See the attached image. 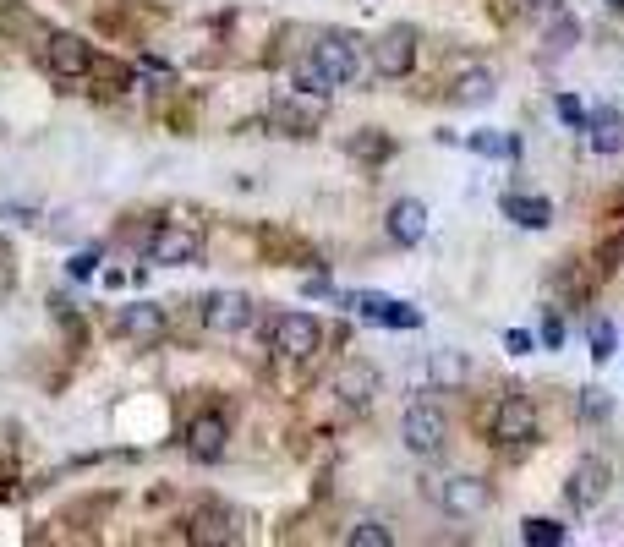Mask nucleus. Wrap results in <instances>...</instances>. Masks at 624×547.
I'll list each match as a JSON object with an SVG mask.
<instances>
[{"label": "nucleus", "instance_id": "obj_1", "mask_svg": "<svg viewBox=\"0 0 624 547\" xmlns=\"http://www.w3.org/2000/svg\"><path fill=\"white\" fill-rule=\"evenodd\" d=\"M269 345L285 356V362H307V356L323 345V329H318L312 312H280L274 329H269Z\"/></svg>", "mask_w": 624, "mask_h": 547}, {"label": "nucleus", "instance_id": "obj_24", "mask_svg": "<svg viewBox=\"0 0 624 547\" xmlns=\"http://www.w3.org/2000/svg\"><path fill=\"white\" fill-rule=\"evenodd\" d=\"M351 547H389L395 542V531L389 526H378V520H362V526H351V537H345Z\"/></svg>", "mask_w": 624, "mask_h": 547}, {"label": "nucleus", "instance_id": "obj_21", "mask_svg": "<svg viewBox=\"0 0 624 547\" xmlns=\"http://www.w3.org/2000/svg\"><path fill=\"white\" fill-rule=\"evenodd\" d=\"M427 378H433V383H449V389H455V383L471 378V362H466L460 351H438L433 362H427Z\"/></svg>", "mask_w": 624, "mask_h": 547}, {"label": "nucleus", "instance_id": "obj_4", "mask_svg": "<svg viewBox=\"0 0 624 547\" xmlns=\"http://www.w3.org/2000/svg\"><path fill=\"white\" fill-rule=\"evenodd\" d=\"M444 411H433V405H406V416H400V438H406L411 455H438L444 449Z\"/></svg>", "mask_w": 624, "mask_h": 547}, {"label": "nucleus", "instance_id": "obj_5", "mask_svg": "<svg viewBox=\"0 0 624 547\" xmlns=\"http://www.w3.org/2000/svg\"><path fill=\"white\" fill-rule=\"evenodd\" d=\"M323 110H329V93H302L296 88L291 99H280V110H274V126L291 137H312L323 126Z\"/></svg>", "mask_w": 624, "mask_h": 547}, {"label": "nucleus", "instance_id": "obj_26", "mask_svg": "<svg viewBox=\"0 0 624 547\" xmlns=\"http://www.w3.org/2000/svg\"><path fill=\"white\" fill-rule=\"evenodd\" d=\"M559 121H564V126H575V132H586V104H581V99H570V93H559Z\"/></svg>", "mask_w": 624, "mask_h": 547}, {"label": "nucleus", "instance_id": "obj_28", "mask_svg": "<svg viewBox=\"0 0 624 547\" xmlns=\"http://www.w3.org/2000/svg\"><path fill=\"white\" fill-rule=\"evenodd\" d=\"M531 345H537V340H531V329H510V334H504V351H510V356H531Z\"/></svg>", "mask_w": 624, "mask_h": 547}, {"label": "nucleus", "instance_id": "obj_13", "mask_svg": "<svg viewBox=\"0 0 624 547\" xmlns=\"http://www.w3.org/2000/svg\"><path fill=\"white\" fill-rule=\"evenodd\" d=\"M488 504H493V487L482 482V476H449V482H444V509H449L455 520L482 515Z\"/></svg>", "mask_w": 624, "mask_h": 547}, {"label": "nucleus", "instance_id": "obj_22", "mask_svg": "<svg viewBox=\"0 0 624 547\" xmlns=\"http://www.w3.org/2000/svg\"><path fill=\"white\" fill-rule=\"evenodd\" d=\"M520 537H526L531 547H564V537H570V531H564L559 520H548V515H531L526 526H520Z\"/></svg>", "mask_w": 624, "mask_h": 547}, {"label": "nucleus", "instance_id": "obj_14", "mask_svg": "<svg viewBox=\"0 0 624 547\" xmlns=\"http://www.w3.org/2000/svg\"><path fill=\"white\" fill-rule=\"evenodd\" d=\"M586 143H592V154H619L624 148V115L614 104H597V110L586 115Z\"/></svg>", "mask_w": 624, "mask_h": 547}, {"label": "nucleus", "instance_id": "obj_9", "mask_svg": "<svg viewBox=\"0 0 624 547\" xmlns=\"http://www.w3.org/2000/svg\"><path fill=\"white\" fill-rule=\"evenodd\" d=\"M373 66H378V77H411V66H416V33L400 22V28H389L384 39L373 44Z\"/></svg>", "mask_w": 624, "mask_h": 547}, {"label": "nucleus", "instance_id": "obj_10", "mask_svg": "<svg viewBox=\"0 0 624 547\" xmlns=\"http://www.w3.org/2000/svg\"><path fill=\"white\" fill-rule=\"evenodd\" d=\"M252 323V301L241 290H214L203 301V329L208 334H241Z\"/></svg>", "mask_w": 624, "mask_h": 547}, {"label": "nucleus", "instance_id": "obj_19", "mask_svg": "<svg viewBox=\"0 0 624 547\" xmlns=\"http://www.w3.org/2000/svg\"><path fill=\"white\" fill-rule=\"evenodd\" d=\"M493 93H499V77H493L488 66H471V72H460V83H455L460 104H488Z\"/></svg>", "mask_w": 624, "mask_h": 547}, {"label": "nucleus", "instance_id": "obj_20", "mask_svg": "<svg viewBox=\"0 0 624 547\" xmlns=\"http://www.w3.org/2000/svg\"><path fill=\"white\" fill-rule=\"evenodd\" d=\"M466 148L471 154H488V159H520V137L515 132H471Z\"/></svg>", "mask_w": 624, "mask_h": 547}, {"label": "nucleus", "instance_id": "obj_12", "mask_svg": "<svg viewBox=\"0 0 624 547\" xmlns=\"http://www.w3.org/2000/svg\"><path fill=\"white\" fill-rule=\"evenodd\" d=\"M165 329H170V318H165L159 301H132V307L121 312V334L132 345H159V340H165Z\"/></svg>", "mask_w": 624, "mask_h": 547}, {"label": "nucleus", "instance_id": "obj_23", "mask_svg": "<svg viewBox=\"0 0 624 547\" xmlns=\"http://www.w3.org/2000/svg\"><path fill=\"white\" fill-rule=\"evenodd\" d=\"M586 345H592V362H608L614 345H619V329L608 318H592V323H586Z\"/></svg>", "mask_w": 624, "mask_h": 547}, {"label": "nucleus", "instance_id": "obj_32", "mask_svg": "<svg viewBox=\"0 0 624 547\" xmlns=\"http://www.w3.org/2000/svg\"><path fill=\"white\" fill-rule=\"evenodd\" d=\"M619 6H624V0H619Z\"/></svg>", "mask_w": 624, "mask_h": 547}, {"label": "nucleus", "instance_id": "obj_25", "mask_svg": "<svg viewBox=\"0 0 624 547\" xmlns=\"http://www.w3.org/2000/svg\"><path fill=\"white\" fill-rule=\"evenodd\" d=\"M351 154L356 159H389V154H395V143H389L384 132H362V137H351Z\"/></svg>", "mask_w": 624, "mask_h": 547}, {"label": "nucleus", "instance_id": "obj_15", "mask_svg": "<svg viewBox=\"0 0 624 547\" xmlns=\"http://www.w3.org/2000/svg\"><path fill=\"white\" fill-rule=\"evenodd\" d=\"M603 493H608V465L603 460H581L570 471V504L575 509H597Z\"/></svg>", "mask_w": 624, "mask_h": 547}, {"label": "nucleus", "instance_id": "obj_8", "mask_svg": "<svg viewBox=\"0 0 624 547\" xmlns=\"http://www.w3.org/2000/svg\"><path fill=\"white\" fill-rule=\"evenodd\" d=\"M44 61H50L55 77H88L94 72V50H88V39H77V33H50L44 39Z\"/></svg>", "mask_w": 624, "mask_h": 547}, {"label": "nucleus", "instance_id": "obj_2", "mask_svg": "<svg viewBox=\"0 0 624 547\" xmlns=\"http://www.w3.org/2000/svg\"><path fill=\"white\" fill-rule=\"evenodd\" d=\"M312 66L329 77V88H345L356 72H362V50H356L351 33H323V39L312 44Z\"/></svg>", "mask_w": 624, "mask_h": 547}, {"label": "nucleus", "instance_id": "obj_16", "mask_svg": "<svg viewBox=\"0 0 624 547\" xmlns=\"http://www.w3.org/2000/svg\"><path fill=\"white\" fill-rule=\"evenodd\" d=\"M504 219H515L520 230H548L553 225V203L537 192H510L504 197Z\"/></svg>", "mask_w": 624, "mask_h": 547}, {"label": "nucleus", "instance_id": "obj_6", "mask_svg": "<svg viewBox=\"0 0 624 547\" xmlns=\"http://www.w3.org/2000/svg\"><path fill=\"white\" fill-rule=\"evenodd\" d=\"M493 438L499 444H531L537 438V405L526 394H504L499 411H493Z\"/></svg>", "mask_w": 624, "mask_h": 547}, {"label": "nucleus", "instance_id": "obj_18", "mask_svg": "<svg viewBox=\"0 0 624 547\" xmlns=\"http://www.w3.org/2000/svg\"><path fill=\"white\" fill-rule=\"evenodd\" d=\"M334 394H340L345 405H367L378 394V372L367 367V362H351V367H340L334 372Z\"/></svg>", "mask_w": 624, "mask_h": 547}, {"label": "nucleus", "instance_id": "obj_17", "mask_svg": "<svg viewBox=\"0 0 624 547\" xmlns=\"http://www.w3.org/2000/svg\"><path fill=\"white\" fill-rule=\"evenodd\" d=\"M389 236H395L400 247H416V241L427 236V203H416V197H400V203L389 208Z\"/></svg>", "mask_w": 624, "mask_h": 547}, {"label": "nucleus", "instance_id": "obj_30", "mask_svg": "<svg viewBox=\"0 0 624 547\" xmlns=\"http://www.w3.org/2000/svg\"><path fill=\"white\" fill-rule=\"evenodd\" d=\"M570 39H575V17H564L559 28L548 33V44H553V50H570Z\"/></svg>", "mask_w": 624, "mask_h": 547}, {"label": "nucleus", "instance_id": "obj_29", "mask_svg": "<svg viewBox=\"0 0 624 547\" xmlns=\"http://www.w3.org/2000/svg\"><path fill=\"white\" fill-rule=\"evenodd\" d=\"M542 345H548V351L564 345V318H542Z\"/></svg>", "mask_w": 624, "mask_h": 547}, {"label": "nucleus", "instance_id": "obj_7", "mask_svg": "<svg viewBox=\"0 0 624 547\" xmlns=\"http://www.w3.org/2000/svg\"><path fill=\"white\" fill-rule=\"evenodd\" d=\"M367 323H384V329H422V312L400 296H378V290H362V296H345Z\"/></svg>", "mask_w": 624, "mask_h": 547}, {"label": "nucleus", "instance_id": "obj_3", "mask_svg": "<svg viewBox=\"0 0 624 547\" xmlns=\"http://www.w3.org/2000/svg\"><path fill=\"white\" fill-rule=\"evenodd\" d=\"M198 258H203V236L187 225H159L148 236V263H159V269H187Z\"/></svg>", "mask_w": 624, "mask_h": 547}, {"label": "nucleus", "instance_id": "obj_27", "mask_svg": "<svg viewBox=\"0 0 624 547\" xmlns=\"http://www.w3.org/2000/svg\"><path fill=\"white\" fill-rule=\"evenodd\" d=\"M608 411H614V400H608L603 389H586L581 394V416H586V422H597V416H608Z\"/></svg>", "mask_w": 624, "mask_h": 547}, {"label": "nucleus", "instance_id": "obj_11", "mask_svg": "<svg viewBox=\"0 0 624 547\" xmlns=\"http://www.w3.org/2000/svg\"><path fill=\"white\" fill-rule=\"evenodd\" d=\"M225 444H230V422L219 411H198L187 422V455L192 460H203V465H214L219 455H225Z\"/></svg>", "mask_w": 624, "mask_h": 547}, {"label": "nucleus", "instance_id": "obj_31", "mask_svg": "<svg viewBox=\"0 0 624 547\" xmlns=\"http://www.w3.org/2000/svg\"><path fill=\"white\" fill-rule=\"evenodd\" d=\"M94 263H99V252H77V258H72V279H88V274H94Z\"/></svg>", "mask_w": 624, "mask_h": 547}]
</instances>
